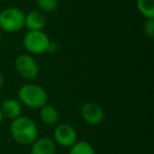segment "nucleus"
I'll list each match as a JSON object with an SVG mask.
<instances>
[{
    "label": "nucleus",
    "instance_id": "4",
    "mask_svg": "<svg viewBox=\"0 0 154 154\" xmlns=\"http://www.w3.org/2000/svg\"><path fill=\"white\" fill-rule=\"evenodd\" d=\"M50 42L51 40L48 35L42 31H28L22 40L24 49L32 55H41L47 53Z\"/></svg>",
    "mask_w": 154,
    "mask_h": 154
},
{
    "label": "nucleus",
    "instance_id": "14",
    "mask_svg": "<svg viewBox=\"0 0 154 154\" xmlns=\"http://www.w3.org/2000/svg\"><path fill=\"white\" fill-rule=\"evenodd\" d=\"M36 3L40 12L45 13H51L58 7V0H36Z\"/></svg>",
    "mask_w": 154,
    "mask_h": 154
},
{
    "label": "nucleus",
    "instance_id": "10",
    "mask_svg": "<svg viewBox=\"0 0 154 154\" xmlns=\"http://www.w3.org/2000/svg\"><path fill=\"white\" fill-rule=\"evenodd\" d=\"M56 143L50 137L37 138L31 147V154H55Z\"/></svg>",
    "mask_w": 154,
    "mask_h": 154
},
{
    "label": "nucleus",
    "instance_id": "12",
    "mask_svg": "<svg viewBox=\"0 0 154 154\" xmlns=\"http://www.w3.org/2000/svg\"><path fill=\"white\" fill-rule=\"evenodd\" d=\"M136 8L145 19H154V0H136Z\"/></svg>",
    "mask_w": 154,
    "mask_h": 154
},
{
    "label": "nucleus",
    "instance_id": "7",
    "mask_svg": "<svg viewBox=\"0 0 154 154\" xmlns=\"http://www.w3.org/2000/svg\"><path fill=\"white\" fill-rule=\"evenodd\" d=\"M80 114H82V119L87 124L92 125V126L100 124L105 117L103 108L97 103H92V101L86 103L82 106V110H80Z\"/></svg>",
    "mask_w": 154,
    "mask_h": 154
},
{
    "label": "nucleus",
    "instance_id": "19",
    "mask_svg": "<svg viewBox=\"0 0 154 154\" xmlns=\"http://www.w3.org/2000/svg\"><path fill=\"white\" fill-rule=\"evenodd\" d=\"M1 42H2V34L0 32V45H1Z\"/></svg>",
    "mask_w": 154,
    "mask_h": 154
},
{
    "label": "nucleus",
    "instance_id": "13",
    "mask_svg": "<svg viewBox=\"0 0 154 154\" xmlns=\"http://www.w3.org/2000/svg\"><path fill=\"white\" fill-rule=\"evenodd\" d=\"M69 154H95V150L88 141L79 140L76 141L72 147H70Z\"/></svg>",
    "mask_w": 154,
    "mask_h": 154
},
{
    "label": "nucleus",
    "instance_id": "18",
    "mask_svg": "<svg viewBox=\"0 0 154 154\" xmlns=\"http://www.w3.org/2000/svg\"><path fill=\"white\" fill-rule=\"evenodd\" d=\"M2 119H3V114H2V112H1V109H0V122H2Z\"/></svg>",
    "mask_w": 154,
    "mask_h": 154
},
{
    "label": "nucleus",
    "instance_id": "3",
    "mask_svg": "<svg viewBox=\"0 0 154 154\" xmlns=\"http://www.w3.org/2000/svg\"><path fill=\"white\" fill-rule=\"evenodd\" d=\"M26 14L16 7H9L0 11V30L15 33L24 26Z\"/></svg>",
    "mask_w": 154,
    "mask_h": 154
},
{
    "label": "nucleus",
    "instance_id": "6",
    "mask_svg": "<svg viewBox=\"0 0 154 154\" xmlns=\"http://www.w3.org/2000/svg\"><path fill=\"white\" fill-rule=\"evenodd\" d=\"M54 141L61 147H72L77 141V132L71 125L60 124L54 130Z\"/></svg>",
    "mask_w": 154,
    "mask_h": 154
},
{
    "label": "nucleus",
    "instance_id": "17",
    "mask_svg": "<svg viewBox=\"0 0 154 154\" xmlns=\"http://www.w3.org/2000/svg\"><path fill=\"white\" fill-rule=\"evenodd\" d=\"M3 82H5L3 74H2V72L0 71V91H1V89H2V87H3Z\"/></svg>",
    "mask_w": 154,
    "mask_h": 154
},
{
    "label": "nucleus",
    "instance_id": "15",
    "mask_svg": "<svg viewBox=\"0 0 154 154\" xmlns=\"http://www.w3.org/2000/svg\"><path fill=\"white\" fill-rule=\"evenodd\" d=\"M143 33L149 38L154 37V19H146L145 23L143 26Z\"/></svg>",
    "mask_w": 154,
    "mask_h": 154
},
{
    "label": "nucleus",
    "instance_id": "11",
    "mask_svg": "<svg viewBox=\"0 0 154 154\" xmlns=\"http://www.w3.org/2000/svg\"><path fill=\"white\" fill-rule=\"evenodd\" d=\"M40 120L47 126H54L58 122L59 114L55 107L51 105H45L39 109Z\"/></svg>",
    "mask_w": 154,
    "mask_h": 154
},
{
    "label": "nucleus",
    "instance_id": "8",
    "mask_svg": "<svg viewBox=\"0 0 154 154\" xmlns=\"http://www.w3.org/2000/svg\"><path fill=\"white\" fill-rule=\"evenodd\" d=\"M47 19L40 11H31L28 14H26L24 17V26L29 31H42V29L45 26Z\"/></svg>",
    "mask_w": 154,
    "mask_h": 154
},
{
    "label": "nucleus",
    "instance_id": "5",
    "mask_svg": "<svg viewBox=\"0 0 154 154\" xmlns=\"http://www.w3.org/2000/svg\"><path fill=\"white\" fill-rule=\"evenodd\" d=\"M15 70L19 76L28 80L35 79L39 74V66L37 61L29 54H20L14 61Z\"/></svg>",
    "mask_w": 154,
    "mask_h": 154
},
{
    "label": "nucleus",
    "instance_id": "9",
    "mask_svg": "<svg viewBox=\"0 0 154 154\" xmlns=\"http://www.w3.org/2000/svg\"><path fill=\"white\" fill-rule=\"evenodd\" d=\"M0 109L3 114V117H7L9 119H15V118L21 116L22 108L19 100L15 98H7L2 101Z\"/></svg>",
    "mask_w": 154,
    "mask_h": 154
},
{
    "label": "nucleus",
    "instance_id": "1",
    "mask_svg": "<svg viewBox=\"0 0 154 154\" xmlns=\"http://www.w3.org/2000/svg\"><path fill=\"white\" fill-rule=\"evenodd\" d=\"M10 132L19 145H32L38 136V129L33 119L28 116H19L12 120Z\"/></svg>",
    "mask_w": 154,
    "mask_h": 154
},
{
    "label": "nucleus",
    "instance_id": "16",
    "mask_svg": "<svg viewBox=\"0 0 154 154\" xmlns=\"http://www.w3.org/2000/svg\"><path fill=\"white\" fill-rule=\"evenodd\" d=\"M56 50H57V45H56L55 42H50V45H49V49H48V52H50V53H53V52H56Z\"/></svg>",
    "mask_w": 154,
    "mask_h": 154
},
{
    "label": "nucleus",
    "instance_id": "2",
    "mask_svg": "<svg viewBox=\"0 0 154 154\" xmlns=\"http://www.w3.org/2000/svg\"><path fill=\"white\" fill-rule=\"evenodd\" d=\"M18 98L26 107L40 109L42 106L47 105L48 94L42 87L35 84H26L19 89Z\"/></svg>",
    "mask_w": 154,
    "mask_h": 154
}]
</instances>
